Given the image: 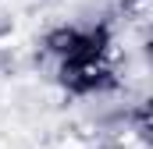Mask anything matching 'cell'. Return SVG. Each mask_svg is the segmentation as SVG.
<instances>
[{
    "label": "cell",
    "mask_w": 153,
    "mask_h": 149,
    "mask_svg": "<svg viewBox=\"0 0 153 149\" xmlns=\"http://www.w3.org/2000/svg\"><path fill=\"white\" fill-rule=\"evenodd\" d=\"M11 32H14V18H11V11L0 4V39H4V36H11Z\"/></svg>",
    "instance_id": "1"
}]
</instances>
